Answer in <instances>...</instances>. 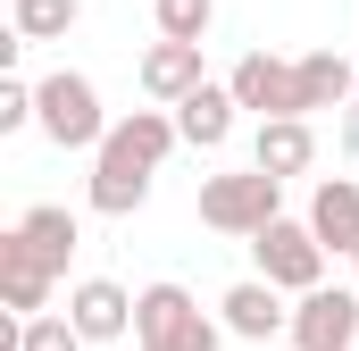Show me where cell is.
Masks as SVG:
<instances>
[{
	"instance_id": "4",
	"label": "cell",
	"mask_w": 359,
	"mask_h": 351,
	"mask_svg": "<svg viewBox=\"0 0 359 351\" xmlns=\"http://www.w3.org/2000/svg\"><path fill=\"white\" fill-rule=\"evenodd\" d=\"M134 335H142V351H217L226 343V326H209L184 284H142L134 293Z\"/></svg>"
},
{
	"instance_id": "22",
	"label": "cell",
	"mask_w": 359,
	"mask_h": 351,
	"mask_svg": "<svg viewBox=\"0 0 359 351\" xmlns=\"http://www.w3.org/2000/svg\"><path fill=\"white\" fill-rule=\"evenodd\" d=\"M351 109H359V100H351Z\"/></svg>"
},
{
	"instance_id": "8",
	"label": "cell",
	"mask_w": 359,
	"mask_h": 351,
	"mask_svg": "<svg viewBox=\"0 0 359 351\" xmlns=\"http://www.w3.org/2000/svg\"><path fill=\"white\" fill-rule=\"evenodd\" d=\"M50 284H59V267L8 226V234H0V301L25 310V318H50Z\"/></svg>"
},
{
	"instance_id": "5",
	"label": "cell",
	"mask_w": 359,
	"mask_h": 351,
	"mask_svg": "<svg viewBox=\"0 0 359 351\" xmlns=\"http://www.w3.org/2000/svg\"><path fill=\"white\" fill-rule=\"evenodd\" d=\"M251 260H259V276L276 293H318L326 284V243L309 234V218H276L268 234L251 243Z\"/></svg>"
},
{
	"instance_id": "6",
	"label": "cell",
	"mask_w": 359,
	"mask_h": 351,
	"mask_svg": "<svg viewBox=\"0 0 359 351\" xmlns=\"http://www.w3.org/2000/svg\"><path fill=\"white\" fill-rule=\"evenodd\" d=\"M226 92H234V109H259V126L268 117H301V67L276 59V51H243Z\"/></svg>"
},
{
	"instance_id": "13",
	"label": "cell",
	"mask_w": 359,
	"mask_h": 351,
	"mask_svg": "<svg viewBox=\"0 0 359 351\" xmlns=\"http://www.w3.org/2000/svg\"><path fill=\"white\" fill-rule=\"evenodd\" d=\"M201 84H209V76H201V42H151V51H142V92H151V100L184 109Z\"/></svg>"
},
{
	"instance_id": "7",
	"label": "cell",
	"mask_w": 359,
	"mask_h": 351,
	"mask_svg": "<svg viewBox=\"0 0 359 351\" xmlns=\"http://www.w3.org/2000/svg\"><path fill=\"white\" fill-rule=\"evenodd\" d=\"M292 351H359V293L318 284L292 310Z\"/></svg>"
},
{
	"instance_id": "21",
	"label": "cell",
	"mask_w": 359,
	"mask_h": 351,
	"mask_svg": "<svg viewBox=\"0 0 359 351\" xmlns=\"http://www.w3.org/2000/svg\"><path fill=\"white\" fill-rule=\"evenodd\" d=\"M343 151H359V109H351V117H343Z\"/></svg>"
},
{
	"instance_id": "12",
	"label": "cell",
	"mask_w": 359,
	"mask_h": 351,
	"mask_svg": "<svg viewBox=\"0 0 359 351\" xmlns=\"http://www.w3.org/2000/svg\"><path fill=\"white\" fill-rule=\"evenodd\" d=\"M251 168H268L276 184L309 176V168H318V126H309V117H268L259 143H251Z\"/></svg>"
},
{
	"instance_id": "20",
	"label": "cell",
	"mask_w": 359,
	"mask_h": 351,
	"mask_svg": "<svg viewBox=\"0 0 359 351\" xmlns=\"http://www.w3.org/2000/svg\"><path fill=\"white\" fill-rule=\"evenodd\" d=\"M17 126H34V84L0 76V134H17Z\"/></svg>"
},
{
	"instance_id": "2",
	"label": "cell",
	"mask_w": 359,
	"mask_h": 351,
	"mask_svg": "<svg viewBox=\"0 0 359 351\" xmlns=\"http://www.w3.org/2000/svg\"><path fill=\"white\" fill-rule=\"evenodd\" d=\"M276 218H284V184H276L268 168L201 176V226H217V234H243V243H259Z\"/></svg>"
},
{
	"instance_id": "15",
	"label": "cell",
	"mask_w": 359,
	"mask_h": 351,
	"mask_svg": "<svg viewBox=\"0 0 359 351\" xmlns=\"http://www.w3.org/2000/svg\"><path fill=\"white\" fill-rule=\"evenodd\" d=\"M176 134L192 143V151H226V134H234V92H226V84H201L176 109Z\"/></svg>"
},
{
	"instance_id": "9",
	"label": "cell",
	"mask_w": 359,
	"mask_h": 351,
	"mask_svg": "<svg viewBox=\"0 0 359 351\" xmlns=\"http://www.w3.org/2000/svg\"><path fill=\"white\" fill-rule=\"evenodd\" d=\"M217 310H226V335H243V343H259V351H268L276 335H292V310H284V293H276L268 276H243Z\"/></svg>"
},
{
	"instance_id": "10",
	"label": "cell",
	"mask_w": 359,
	"mask_h": 351,
	"mask_svg": "<svg viewBox=\"0 0 359 351\" xmlns=\"http://www.w3.org/2000/svg\"><path fill=\"white\" fill-rule=\"evenodd\" d=\"M67 318H76L84 343H117V335L134 326V293H126L117 276H84V284L67 293Z\"/></svg>"
},
{
	"instance_id": "3",
	"label": "cell",
	"mask_w": 359,
	"mask_h": 351,
	"mask_svg": "<svg viewBox=\"0 0 359 351\" xmlns=\"http://www.w3.org/2000/svg\"><path fill=\"white\" fill-rule=\"evenodd\" d=\"M34 126H42L59 151H100V143H109L100 92H92V76H76V67H59V76L34 84Z\"/></svg>"
},
{
	"instance_id": "16",
	"label": "cell",
	"mask_w": 359,
	"mask_h": 351,
	"mask_svg": "<svg viewBox=\"0 0 359 351\" xmlns=\"http://www.w3.org/2000/svg\"><path fill=\"white\" fill-rule=\"evenodd\" d=\"M17 234L42 251V260L67 276V260H76V243H84V226H76V209H59V201H34L25 218H17Z\"/></svg>"
},
{
	"instance_id": "11",
	"label": "cell",
	"mask_w": 359,
	"mask_h": 351,
	"mask_svg": "<svg viewBox=\"0 0 359 351\" xmlns=\"http://www.w3.org/2000/svg\"><path fill=\"white\" fill-rule=\"evenodd\" d=\"M309 234L326 243V260H334V251L359 260V184L351 176H326V184L309 192Z\"/></svg>"
},
{
	"instance_id": "19",
	"label": "cell",
	"mask_w": 359,
	"mask_h": 351,
	"mask_svg": "<svg viewBox=\"0 0 359 351\" xmlns=\"http://www.w3.org/2000/svg\"><path fill=\"white\" fill-rule=\"evenodd\" d=\"M17 351H84V335H76L67 310H50V318H25V343Z\"/></svg>"
},
{
	"instance_id": "1",
	"label": "cell",
	"mask_w": 359,
	"mask_h": 351,
	"mask_svg": "<svg viewBox=\"0 0 359 351\" xmlns=\"http://www.w3.org/2000/svg\"><path fill=\"white\" fill-rule=\"evenodd\" d=\"M176 117L168 109H134V117H117L109 126V143L92 151V184L84 201L100 209V218H134L142 201H151V176H159V159L176 151Z\"/></svg>"
},
{
	"instance_id": "18",
	"label": "cell",
	"mask_w": 359,
	"mask_h": 351,
	"mask_svg": "<svg viewBox=\"0 0 359 351\" xmlns=\"http://www.w3.org/2000/svg\"><path fill=\"white\" fill-rule=\"evenodd\" d=\"M151 17H159V42H201L217 25V0H151Z\"/></svg>"
},
{
	"instance_id": "14",
	"label": "cell",
	"mask_w": 359,
	"mask_h": 351,
	"mask_svg": "<svg viewBox=\"0 0 359 351\" xmlns=\"http://www.w3.org/2000/svg\"><path fill=\"white\" fill-rule=\"evenodd\" d=\"M292 67H301V117H318V109H343V100H359V67L343 59V51H301Z\"/></svg>"
},
{
	"instance_id": "17",
	"label": "cell",
	"mask_w": 359,
	"mask_h": 351,
	"mask_svg": "<svg viewBox=\"0 0 359 351\" xmlns=\"http://www.w3.org/2000/svg\"><path fill=\"white\" fill-rule=\"evenodd\" d=\"M76 17H84V0H17L8 34L17 42H59V34H76Z\"/></svg>"
}]
</instances>
